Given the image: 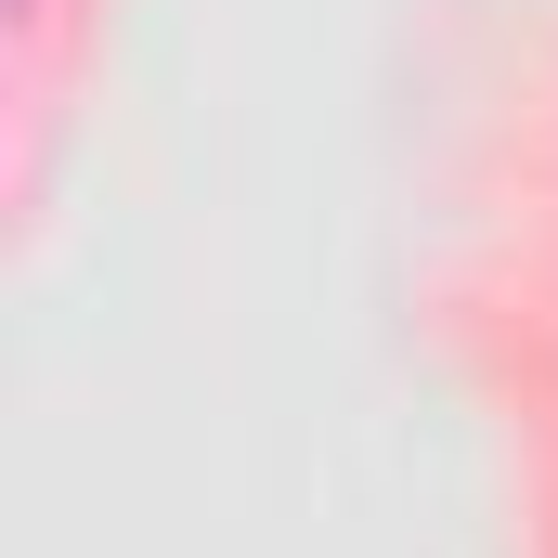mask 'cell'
Segmentation results:
<instances>
[{
    "label": "cell",
    "instance_id": "obj_1",
    "mask_svg": "<svg viewBox=\"0 0 558 558\" xmlns=\"http://www.w3.org/2000/svg\"><path fill=\"white\" fill-rule=\"evenodd\" d=\"M13 13H39V0H13Z\"/></svg>",
    "mask_w": 558,
    "mask_h": 558
}]
</instances>
